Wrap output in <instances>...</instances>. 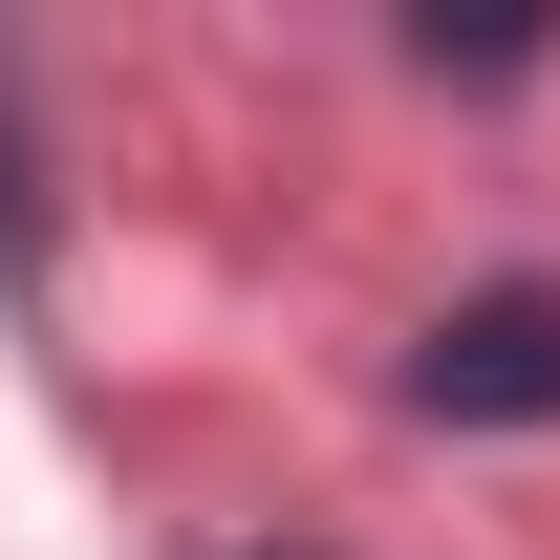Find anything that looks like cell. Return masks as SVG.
<instances>
[{
    "mask_svg": "<svg viewBox=\"0 0 560 560\" xmlns=\"http://www.w3.org/2000/svg\"><path fill=\"white\" fill-rule=\"evenodd\" d=\"M410 410H431V431H539V410H560V280L453 302V324L410 346Z\"/></svg>",
    "mask_w": 560,
    "mask_h": 560,
    "instance_id": "cell-1",
    "label": "cell"
}]
</instances>
